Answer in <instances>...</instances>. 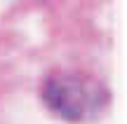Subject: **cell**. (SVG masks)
I'll use <instances>...</instances> for the list:
<instances>
[{
  "mask_svg": "<svg viewBox=\"0 0 127 124\" xmlns=\"http://www.w3.org/2000/svg\"><path fill=\"white\" fill-rule=\"evenodd\" d=\"M40 98L54 117L71 124L94 122L111 106L108 87L80 68H57L47 73L40 84Z\"/></svg>",
  "mask_w": 127,
  "mask_h": 124,
  "instance_id": "cell-1",
  "label": "cell"
}]
</instances>
